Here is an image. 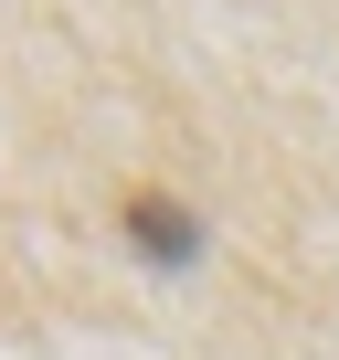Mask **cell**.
<instances>
[{
  "label": "cell",
  "mask_w": 339,
  "mask_h": 360,
  "mask_svg": "<svg viewBox=\"0 0 339 360\" xmlns=\"http://www.w3.org/2000/svg\"><path fill=\"white\" fill-rule=\"evenodd\" d=\"M127 244L159 255V265H191V255H202V223L170 202V191H138V202H127Z\"/></svg>",
  "instance_id": "cell-1"
}]
</instances>
